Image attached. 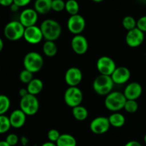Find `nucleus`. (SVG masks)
Here are the masks:
<instances>
[{
    "mask_svg": "<svg viewBox=\"0 0 146 146\" xmlns=\"http://www.w3.org/2000/svg\"><path fill=\"white\" fill-rule=\"evenodd\" d=\"M60 134L59 131L56 129H51L48 131V133H47V137H48V141L53 143H56L57 141L59 138Z\"/></svg>",
    "mask_w": 146,
    "mask_h": 146,
    "instance_id": "2f4dec72",
    "label": "nucleus"
},
{
    "mask_svg": "<svg viewBox=\"0 0 146 146\" xmlns=\"http://www.w3.org/2000/svg\"><path fill=\"white\" fill-rule=\"evenodd\" d=\"M110 125L108 118L105 116H98L94 118L90 123V129L91 132L96 135L104 134L109 130Z\"/></svg>",
    "mask_w": 146,
    "mask_h": 146,
    "instance_id": "9d476101",
    "label": "nucleus"
},
{
    "mask_svg": "<svg viewBox=\"0 0 146 146\" xmlns=\"http://www.w3.org/2000/svg\"><path fill=\"white\" fill-rule=\"evenodd\" d=\"M66 2L64 0H52L51 10L56 12H61L65 9Z\"/></svg>",
    "mask_w": 146,
    "mask_h": 146,
    "instance_id": "7c9ffc66",
    "label": "nucleus"
},
{
    "mask_svg": "<svg viewBox=\"0 0 146 146\" xmlns=\"http://www.w3.org/2000/svg\"><path fill=\"white\" fill-rule=\"evenodd\" d=\"M19 94L21 98H23V97L26 96H27L29 94L28 90H27V88H21V89L19 90Z\"/></svg>",
    "mask_w": 146,
    "mask_h": 146,
    "instance_id": "4c0bfd02",
    "label": "nucleus"
},
{
    "mask_svg": "<svg viewBox=\"0 0 146 146\" xmlns=\"http://www.w3.org/2000/svg\"><path fill=\"white\" fill-rule=\"evenodd\" d=\"M123 93L127 100L136 101L142 95V86L138 82H131L125 86Z\"/></svg>",
    "mask_w": 146,
    "mask_h": 146,
    "instance_id": "f3484780",
    "label": "nucleus"
},
{
    "mask_svg": "<svg viewBox=\"0 0 146 146\" xmlns=\"http://www.w3.org/2000/svg\"><path fill=\"white\" fill-rule=\"evenodd\" d=\"M65 10L70 16L76 15L79 11V4L76 0H67L66 1Z\"/></svg>",
    "mask_w": 146,
    "mask_h": 146,
    "instance_id": "393cba45",
    "label": "nucleus"
},
{
    "mask_svg": "<svg viewBox=\"0 0 146 146\" xmlns=\"http://www.w3.org/2000/svg\"><path fill=\"white\" fill-rule=\"evenodd\" d=\"M5 141L10 146H14L19 143V137L15 133H10L7 135Z\"/></svg>",
    "mask_w": 146,
    "mask_h": 146,
    "instance_id": "473e14b6",
    "label": "nucleus"
},
{
    "mask_svg": "<svg viewBox=\"0 0 146 146\" xmlns=\"http://www.w3.org/2000/svg\"><path fill=\"white\" fill-rule=\"evenodd\" d=\"M52 0H35L34 9L39 14H46L51 10Z\"/></svg>",
    "mask_w": 146,
    "mask_h": 146,
    "instance_id": "6ab92c4d",
    "label": "nucleus"
},
{
    "mask_svg": "<svg viewBox=\"0 0 146 146\" xmlns=\"http://www.w3.org/2000/svg\"><path fill=\"white\" fill-rule=\"evenodd\" d=\"M131 74L128 68L125 66L116 67L115 71L111 76L113 81L115 84L123 85L128 82L131 78Z\"/></svg>",
    "mask_w": 146,
    "mask_h": 146,
    "instance_id": "dca6fc26",
    "label": "nucleus"
},
{
    "mask_svg": "<svg viewBox=\"0 0 146 146\" xmlns=\"http://www.w3.org/2000/svg\"><path fill=\"white\" fill-rule=\"evenodd\" d=\"M123 109L128 113H134L138 109V104L134 100H127Z\"/></svg>",
    "mask_w": 146,
    "mask_h": 146,
    "instance_id": "c756f323",
    "label": "nucleus"
},
{
    "mask_svg": "<svg viewBox=\"0 0 146 146\" xmlns=\"http://www.w3.org/2000/svg\"><path fill=\"white\" fill-rule=\"evenodd\" d=\"M42 51L44 55L47 57H54L58 52V47L55 44V41H46L42 46Z\"/></svg>",
    "mask_w": 146,
    "mask_h": 146,
    "instance_id": "4be33fe9",
    "label": "nucleus"
},
{
    "mask_svg": "<svg viewBox=\"0 0 146 146\" xmlns=\"http://www.w3.org/2000/svg\"><path fill=\"white\" fill-rule=\"evenodd\" d=\"M111 126L114 128H121L125 123V118L122 113L115 112L108 117Z\"/></svg>",
    "mask_w": 146,
    "mask_h": 146,
    "instance_id": "412c9836",
    "label": "nucleus"
},
{
    "mask_svg": "<svg viewBox=\"0 0 146 146\" xmlns=\"http://www.w3.org/2000/svg\"><path fill=\"white\" fill-rule=\"evenodd\" d=\"M72 115L76 121H84L88 118V112L86 108L80 105L72 108Z\"/></svg>",
    "mask_w": 146,
    "mask_h": 146,
    "instance_id": "b1692460",
    "label": "nucleus"
},
{
    "mask_svg": "<svg viewBox=\"0 0 146 146\" xmlns=\"http://www.w3.org/2000/svg\"><path fill=\"white\" fill-rule=\"evenodd\" d=\"M31 0H14V3L19 7H24L30 4Z\"/></svg>",
    "mask_w": 146,
    "mask_h": 146,
    "instance_id": "f704fd0d",
    "label": "nucleus"
},
{
    "mask_svg": "<svg viewBox=\"0 0 146 146\" xmlns=\"http://www.w3.org/2000/svg\"><path fill=\"white\" fill-rule=\"evenodd\" d=\"M38 14L34 9L27 8L23 10L19 15V20L25 28L35 26L38 21Z\"/></svg>",
    "mask_w": 146,
    "mask_h": 146,
    "instance_id": "f8f14e48",
    "label": "nucleus"
},
{
    "mask_svg": "<svg viewBox=\"0 0 146 146\" xmlns=\"http://www.w3.org/2000/svg\"><path fill=\"white\" fill-rule=\"evenodd\" d=\"M20 109L27 115L31 116L37 113L39 109V101L36 96L29 94L21 98L19 102Z\"/></svg>",
    "mask_w": 146,
    "mask_h": 146,
    "instance_id": "423d86ee",
    "label": "nucleus"
},
{
    "mask_svg": "<svg viewBox=\"0 0 146 146\" xmlns=\"http://www.w3.org/2000/svg\"><path fill=\"white\" fill-rule=\"evenodd\" d=\"M11 106V101L7 96L0 95V115H4L9 111Z\"/></svg>",
    "mask_w": 146,
    "mask_h": 146,
    "instance_id": "bb28decb",
    "label": "nucleus"
},
{
    "mask_svg": "<svg viewBox=\"0 0 146 146\" xmlns=\"http://www.w3.org/2000/svg\"><path fill=\"white\" fill-rule=\"evenodd\" d=\"M93 1H94V2H96V3H99V2H101V1H103L104 0H92Z\"/></svg>",
    "mask_w": 146,
    "mask_h": 146,
    "instance_id": "37998d69",
    "label": "nucleus"
},
{
    "mask_svg": "<svg viewBox=\"0 0 146 146\" xmlns=\"http://www.w3.org/2000/svg\"><path fill=\"white\" fill-rule=\"evenodd\" d=\"M23 38L29 44H37L42 41L44 36L40 27L35 25L25 28Z\"/></svg>",
    "mask_w": 146,
    "mask_h": 146,
    "instance_id": "ddd939ff",
    "label": "nucleus"
},
{
    "mask_svg": "<svg viewBox=\"0 0 146 146\" xmlns=\"http://www.w3.org/2000/svg\"><path fill=\"white\" fill-rule=\"evenodd\" d=\"M114 83L110 76L100 74L93 82V89L99 96H106L112 92Z\"/></svg>",
    "mask_w": 146,
    "mask_h": 146,
    "instance_id": "7ed1b4c3",
    "label": "nucleus"
},
{
    "mask_svg": "<svg viewBox=\"0 0 146 146\" xmlns=\"http://www.w3.org/2000/svg\"><path fill=\"white\" fill-rule=\"evenodd\" d=\"M0 146H10L6 142V141H0Z\"/></svg>",
    "mask_w": 146,
    "mask_h": 146,
    "instance_id": "79ce46f5",
    "label": "nucleus"
},
{
    "mask_svg": "<svg viewBox=\"0 0 146 146\" xmlns=\"http://www.w3.org/2000/svg\"><path fill=\"white\" fill-rule=\"evenodd\" d=\"M34 74L28 70L24 69L19 74V80L23 84H28L34 79Z\"/></svg>",
    "mask_w": 146,
    "mask_h": 146,
    "instance_id": "c85d7f7f",
    "label": "nucleus"
},
{
    "mask_svg": "<svg viewBox=\"0 0 146 146\" xmlns=\"http://www.w3.org/2000/svg\"><path fill=\"white\" fill-rule=\"evenodd\" d=\"M82 79V71L77 67H71L66 71L64 80L68 86H78Z\"/></svg>",
    "mask_w": 146,
    "mask_h": 146,
    "instance_id": "4468645a",
    "label": "nucleus"
},
{
    "mask_svg": "<svg viewBox=\"0 0 146 146\" xmlns=\"http://www.w3.org/2000/svg\"><path fill=\"white\" fill-rule=\"evenodd\" d=\"M25 27L19 21H11L7 24L4 29V36L8 40L16 41L24 37Z\"/></svg>",
    "mask_w": 146,
    "mask_h": 146,
    "instance_id": "39448f33",
    "label": "nucleus"
},
{
    "mask_svg": "<svg viewBox=\"0 0 146 146\" xmlns=\"http://www.w3.org/2000/svg\"><path fill=\"white\" fill-rule=\"evenodd\" d=\"M124 146H142V145L141 143L137 141H131L126 143Z\"/></svg>",
    "mask_w": 146,
    "mask_h": 146,
    "instance_id": "e433bc0d",
    "label": "nucleus"
},
{
    "mask_svg": "<svg viewBox=\"0 0 146 146\" xmlns=\"http://www.w3.org/2000/svg\"><path fill=\"white\" fill-rule=\"evenodd\" d=\"M116 67L114 60L107 56H101L96 62V68L101 75L111 76Z\"/></svg>",
    "mask_w": 146,
    "mask_h": 146,
    "instance_id": "6e6552de",
    "label": "nucleus"
},
{
    "mask_svg": "<svg viewBox=\"0 0 146 146\" xmlns=\"http://www.w3.org/2000/svg\"><path fill=\"white\" fill-rule=\"evenodd\" d=\"M27 88L28 90L29 94L36 96L42 91L44 88V84L41 79L34 78L31 82L27 84Z\"/></svg>",
    "mask_w": 146,
    "mask_h": 146,
    "instance_id": "aec40b11",
    "label": "nucleus"
},
{
    "mask_svg": "<svg viewBox=\"0 0 146 146\" xmlns=\"http://www.w3.org/2000/svg\"><path fill=\"white\" fill-rule=\"evenodd\" d=\"M122 25L125 29L127 31H131L137 27V21L133 17L131 16H126L123 19Z\"/></svg>",
    "mask_w": 146,
    "mask_h": 146,
    "instance_id": "a878e982",
    "label": "nucleus"
},
{
    "mask_svg": "<svg viewBox=\"0 0 146 146\" xmlns=\"http://www.w3.org/2000/svg\"><path fill=\"white\" fill-rule=\"evenodd\" d=\"M83 98L82 91L78 86H68L64 93V102L72 108L81 105Z\"/></svg>",
    "mask_w": 146,
    "mask_h": 146,
    "instance_id": "0eeeda50",
    "label": "nucleus"
},
{
    "mask_svg": "<svg viewBox=\"0 0 146 146\" xmlns=\"http://www.w3.org/2000/svg\"><path fill=\"white\" fill-rule=\"evenodd\" d=\"M67 28L74 35L81 34L86 28L85 19L79 14L70 16L67 21Z\"/></svg>",
    "mask_w": 146,
    "mask_h": 146,
    "instance_id": "1a4fd4ad",
    "label": "nucleus"
},
{
    "mask_svg": "<svg viewBox=\"0 0 146 146\" xmlns=\"http://www.w3.org/2000/svg\"><path fill=\"white\" fill-rule=\"evenodd\" d=\"M11 127L9 118L5 115H0V134L8 132Z\"/></svg>",
    "mask_w": 146,
    "mask_h": 146,
    "instance_id": "cd10ccee",
    "label": "nucleus"
},
{
    "mask_svg": "<svg viewBox=\"0 0 146 146\" xmlns=\"http://www.w3.org/2000/svg\"><path fill=\"white\" fill-rule=\"evenodd\" d=\"M143 140H144V143H145V145H146V134L145 135V136H144V138H143Z\"/></svg>",
    "mask_w": 146,
    "mask_h": 146,
    "instance_id": "c03bdc74",
    "label": "nucleus"
},
{
    "mask_svg": "<svg viewBox=\"0 0 146 146\" xmlns=\"http://www.w3.org/2000/svg\"><path fill=\"white\" fill-rule=\"evenodd\" d=\"M39 27L46 41H56L61 36L62 32L61 24L52 19L44 20Z\"/></svg>",
    "mask_w": 146,
    "mask_h": 146,
    "instance_id": "f257e3e1",
    "label": "nucleus"
},
{
    "mask_svg": "<svg viewBox=\"0 0 146 146\" xmlns=\"http://www.w3.org/2000/svg\"><path fill=\"white\" fill-rule=\"evenodd\" d=\"M137 28L143 32H146V15L140 17L137 20Z\"/></svg>",
    "mask_w": 146,
    "mask_h": 146,
    "instance_id": "72a5a7b5",
    "label": "nucleus"
},
{
    "mask_svg": "<svg viewBox=\"0 0 146 146\" xmlns=\"http://www.w3.org/2000/svg\"><path fill=\"white\" fill-rule=\"evenodd\" d=\"M20 7L19 6H17V4H15L14 3H13L11 6H10V9H11V11L13 12H17L19 9Z\"/></svg>",
    "mask_w": 146,
    "mask_h": 146,
    "instance_id": "58836bf2",
    "label": "nucleus"
},
{
    "mask_svg": "<svg viewBox=\"0 0 146 146\" xmlns=\"http://www.w3.org/2000/svg\"><path fill=\"white\" fill-rule=\"evenodd\" d=\"M24 69L28 70L31 73H37L41 71L44 66V58L42 56L36 51L27 53L23 61Z\"/></svg>",
    "mask_w": 146,
    "mask_h": 146,
    "instance_id": "20e7f679",
    "label": "nucleus"
},
{
    "mask_svg": "<svg viewBox=\"0 0 146 146\" xmlns=\"http://www.w3.org/2000/svg\"><path fill=\"white\" fill-rule=\"evenodd\" d=\"M3 48H4V41L0 38V52H1V51L3 50Z\"/></svg>",
    "mask_w": 146,
    "mask_h": 146,
    "instance_id": "a19ab883",
    "label": "nucleus"
},
{
    "mask_svg": "<svg viewBox=\"0 0 146 146\" xmlns=\"http://www.w3.org/2000/svg\"><path fill=\"white\" fill-rule=\"evenodd\" d=\"M126 101L127 99L123 93L112 91L106 96L104 104L107 109L115 113L123 109Z\"/></svg>",
    "mask_w": 146,
    "mask_h": 146,
    "instance_id": "f03ea898",
    "label": "nucleus"
},
{
    "mask_svg": "<svg viewBox=\"0 0 146 146\" xmlns=\"http://www.w3.org/2000/svg\"><path fill=\"white\" fill-rule=\"evenodd\" d=\"M145 39V34L143 31L135 28L128 31L125 36V42L127 45L131 48H136L140 46L143 43Z\"/></svg>",
    "mask_w": 146,
    "mask_h": 146,
    "instance_id": "9b49d317",
    "label": "nucleus"
},
{
    "mask_svg": "<svg viewBox=\"0 0 146 146\" xmlns=\"http://www.w3.org/2000/svg\"><path fill=\"white\" fill-rule=\"evenodd\" d=\"M14 3V0H0V5L3 7H10Z\"/></svg>",
    "mask_w": 146,
    "mask_h": 146,
    "instance_id": "c9c22d12",
    "label": "nucleus"
},
{
    "mask_svg": "<svg viewBox=\"0 0 146 146\" xmlns=\"http://www.w3.org/2000/svg\"><path fill=\"white\" fill-rule=\"evenodd\" d=\"M41 146H57L56 143L51 142V141H48V142H46L44 143H43Z\"/></svg>",
    "mask_w": 146,
    "mask_h": 146,
    "instance_id": "ea45409f",
    "label": "nucleus"
},
{
    "mask_svg": "<svg viewBox=\"0 0 146 146\" xmlns=\"http://www.w3.org/2000/svg\"><path fill=\"white\" fill-rule=\"evenodd\" d=\"M9 118L11 127L14 128H20L25 124L27 115L19 108L12 111Z\"/></svg>",
    "mask_w": 146,
    "mask_h": 146,
    "instance_id": "a211bd4d",
    "label": "nucleus"
},
{
    "mask_svg": "<svg viewBox=\"0 0 146 146\" xmlns=\"http://www.w3.org/2000/svg\"><path fill=\"white\" fill-rule=\"evenodd\" d=\"M71 46L74 53L78 55H83L88 51V40L84 36L81 34L74 35L71 39Z\"/></svg>",
    "mask_w": 146,
    "mask_h": 146,
    "instance_id": "2eb2a0df",
    "label": "nucleus"
},
{
    "mask_svg": "<svg viewBox=\"0 0 146 146\" xmlns=\"http://www.w3.org/2000/svg\"><path fill=\"white\" fill-rule=\"evenodd\" d=\"M56 144L57 146H76L77 143L76 138L72 135L64 133L61 134Z\"/></svg>",
    "mask_w": 146,
    "mask_h": 146,
    "instance_id": "5701e85b",
    "label": "nucleus"
}]
</instances>
